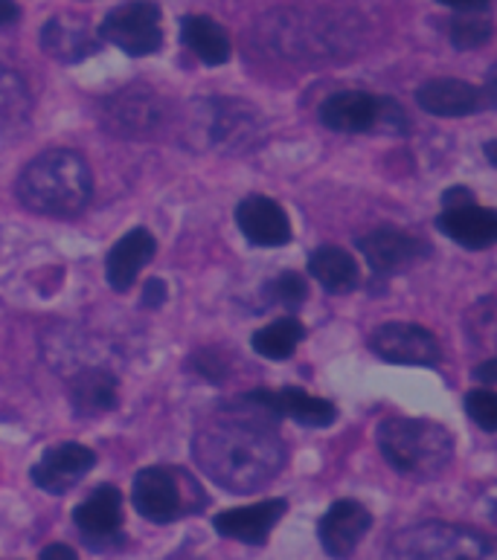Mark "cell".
Here are the masks:
<instances>
[{"instance_id": "cell-4", "label": "cell", "mask_w": 497, "mask_h": 560, "mask_svg": "<svg viewBox=\"0 0 497 560\" xmlns=\"http://www.w3.org/2000/svg\"><path fill=\"white\" fill-rule=\"evenodd\" d=\"M193 142L201 149L221 151V154H247L259 149L265 140V117L251 102L233 96H216L195 108V117L186 122Z\"/></svg>"}, {"instance_id": "cell-31", "label": "cell", "mask_w": 497, "mask_h": 560, "mask_svg": "<svg viewBox=\"0 0 497 560\" xmlns=\"http://www.w3.org/2000/svg\"><path fill=\"white\" fill-rule=\"evenodd\" d=\"M186 366L195 369V375L207 377L210 384H221V381L228 377V360H224L221 351H212V349L193 351V358H189Z\"/></svg>"}, {"instance_id": "cell-35", "label": "cell", "mask_w": 497, "mask_h": 560, "mask_svg": "<svg viewBox=\"0 0 497 560\" xmlns=\"http://www.w3.org/2000/svg\"><path fill=\"white\" fill-rule=\"evenodd\" d=\"M472 192L465 186H454V189H446L442 195V207H460V203H472Z\"/></svg>"}, {"instance_id": "cell-24", "label": "cell", "mask_w": 497, "mask_h": 560, "mask_svg": "<svg viewBox=\"0 0 497 560\" xmlns=\"http://www.w3.org/2000/svg\"><path fill=\"white\" fill-rule=\"evenodd\" d=\"M181 38L207 68H219L230 61V35L224 33V26L216 24L207 15H184L181 21Z\"/></svg>"}, {"instance_id": "cell-2", "label": "cell", "mask_w": 497, "mask_h": 560, "mask_svg": "<svg viewBox=\"0 0 497 560\" xmlns=\"http://www.w3.org/2000/svg\"><path fill=\"white\" fill-rule=\"evenodd\" d=\"M18 201L47 218H73L84 212L93 195L88 160L73 149H47L18 175Z\"/></svg>"}, {"instance_id": "cell-30", "label": "cell", "mask_w": 497, "mask_h": 560, "mask_svg": "<svg viewBox=\"0 0 497 560\" xmlns=\"http://www.w3.org/2000/svg\"><path fill=\"white\" fill-rule=\"evenodd\" d=\"M270 296L277 305L282 308H297V305H303L305 296H309V288H305L303 277H297V273H279L274 282H270Z\"/></svg>"}, {"instance_id": "cell-27", "label": "cell", "mask_w": 497, "mask_h": 560, "mask_svg": "<svg viewBox=\"0 0 497 560\" xmlns=\"http://www.w3.org/2000/svg\"><path fill=\"white\" fill-rule=\"evenodd\" d=\"M305 328L300 319L282 317L270 326L259 328L256 335L251 337V346L256 354L268 360H288L297 351V346L303 343Z\"/></svg>"}, {"instance_id": "cell-37", "label": "cell", "mask_w": 497, "mask_h": 560, "mask_svg": "<svg viewBox=\"0 0 497 560\" xmlns=\"http://www.w3.org/2000/svg\"><path fill=\"white\" fill-rule=\"evenodd\" d=\"M495 369H497L495 360H486L483 366L474 369V377H477L483 386H492V384H495Z\"/></svg>"}, {"instance_id": "cell-17", "label": "cell", "mask_w": 497, "mask_h": 560, "mask_svg": "<svg viewBox=\"0 0 497 560\" xmlns=\"http://www.w3.org/2000/svg\"><path fill=\"white\" fill-rule=\"evenodd\" d=\"M288 511L286 500H262L253 505H242V509L221 511L219 517L212 520V528L221 537L230 540H242L247 546L268 544V535L274 532L282 514Z\"/></svg>"}, {"instance_id": "cell-25", "label": "cell", "mask_w": 497, "mask_h": 560, "mask_svg": "<svg viewBox=\"0 0 497 560\" xmlns=\"http://www.w3.org/2000/svg\"><path fill=\"white\" fill-rule=\"evenodd\" d=\"M309 273L323 291L330 293H349L358 288L361 282V270H358V261L349 256L340 247H317V250L309 256Z\"/></svg>"}, {"instance_id": "cell-21", "label": "cell", "mask_w": 497, "mask_h": 560, "mask_svg": "<svg viewBox=\"0 0 497 560\" xmlns=\"http://www.w3.org/2000/svg\"><path fill=\"white\" fill-rule=\"evenodd\" d=\"M158 242L146 226H135L111 247L108 259H105V279L114 291H128L137 282L140 270L152 261Z\"/></svg>"}, {"instance_id": "cell-12", "label": "cell", "mask_w": 497, "mask_h": 560, "mask_svg": "<svg viewBox=\"0 0 497 560\" xmlns=\"http://www.w3.org/2000/svg\"><path fill=\"white\" fill-rule=\"evenodd\" d=\"M358 253L375 273H398V270L425 259L430 247L419 235L405 233L398 226H381V230H372L358 238Z\"/></svg>"}, {"instance_id": "cell-29", "label": "cell", "mask_w": 497, "mask_h": 560, "mask_svg": "<svg viewBox=\"0 0 497 560\" xmlns=\"http://www.w3.org/2000/svg\"><path fill=\"white\" fill-rule=\"evenodd\" d=\"M465 412L472 416L486 433L497 430V395L492 389H474L465 395Z\"/></svg>"}, {"instance_id": "cell-28", "label": "cell", "mask_w": 497, "mask_h": 560, "mask_svg": "<svg viewBox=\"0 0 497 560\" xmlns=\"http://www.w3.org/2000/svg\"><path fill=\"white\" fill-rule=\"evenodd\" d=\"M446 33L456 50H477L492 42L495 30H492L489 18H483L481 12H465V15H454L448 21Z\"/></svg>"}, {"instance_id": "cell-34", "label": "cell", "mask_w": 497, "mask_h": 560, "mask_svg": "<svg viewBox=\"0 0 497 560\" xmlns=\"http://www.w3.org/2000/svg\"><path fill=\"white\" fill-rule=\"evenodd\" d=\"M21 21V7L15 0H0V30H9Z\"/></svg>"}, {"instance_id": "cell-33", "label": "cell", "mask_w": 497, "mask_h": 560, "mask_svg": "<svg viewBox=\"0 0 497 560\" xmlns=\"http://www.w3.org/2000/svg\"><path fill=\"white\" fill-rule=\"evenodd\" d=\"M437 3L456 12H486L492 7V0H437Z\"/></svg>"}, {"instance_id": "cell-3", "label": "cell", "mask_w": 497, "mask_h": 560, "mask_svg": "<svg viewBox=\"0 0 497 560\" xmlns=\"http://www.w3.org/2000/svg\"><path fill=\"white\" fill-rule=\"evenodd\" d=\"M375 439L390 468L419 482L442 477L454 462V435L437 421L393 416L381 421Z\"/></svg>"}, {"instance_id": "cell-5", "label": "cell", "mask_w": 497, "mask_h": 560, "mask_svg": "<svg viewBox=\"0 0 497 560\" xmlns=\"http://www.w3.org/2000/svg\"><path fill=\"white\" fill-rule=\"evenodd\" d=\"M384 560H497L489 537L451 523H421L398 532Z\"/></svg>"}, {"instance_id": "cell-8", "label": "cell", "mask_w": 497, "mask_h": 560, "mask_svg": "<svg viewBox=\"0 0 497 560\" xmlns=\"http://www.w3.org/2000/svg\"><path fill=\"white\" fill-rule=\"evenodd\" d=\"M102 42L114 44L131 59L154 56L163 47V12L154 0H128L102 18Z\"/></svg>"}, {"instance_id": "cell-32", "label": "cell", "mask_w": 497, "mask_h": 560, "mask_svg": "<svg viewBox=\"0 0 497 560\" xmlns=\"http://www.w3.org/2000/svg\"><path fill=\"white\" fill-rule=\"evenodd\" d=\"M169 291H166V282L163 279H149L143 288V305L146 308H161L163 302H166Z\"/></svg>"}, {"instance_id": "cell-15", "label": "cell", "mask_w": 497, "mask_h": 560, "mask_svg": "<svg viewBox=\"0 0 497 560\" xmlns=\"http://www.w3.org/2000/svg\"><path fill=\"white\" fill-rule=\"evenodd\" d=\"M102 47L100 33L77 15H53L42 26V50L61 65H79V61L96 56Z\"/></svg>"}, {"instance_id": "cell-22", "label": "cell", "mask_w": 497, "mask_h": 560, "mask_svg": "<svg viewBox=\"0 0 497 560\" xmlns=\"http://www.w3.org/2000/svg\"><path fill=\"white\" fill-rule=\"evenodd\" d=\"M286 24H279L270 30V38L277 42L279 52H286L291 59H309V56H332L335 44L332 26H312L309 30V18L303 15H286Z\"/></svg>"}, {"instance_id": "cell-6", "label": "cell", "mask_w": 497, "mask_h": 560, "mask_svg": "<svg viewBox=\"0 0 497 560\" xmlns=\"http://www.w3.org/2000/svg\"><path fill=\"white\" fill-rule=\"evenodd\" d=\"M321 122L344 135H405L407 114L393 96L340 91L321 105Z\"/></svg>"}, {"instance_id": "cell-9", "label": "cell", "mask_w": 497, "mask_h": 560, "mask_svg": "<svg viewBox=\"0 0 497 560\" xmlns=\"http://www.w3.org/2000/svg\"><path fill=\"white\" fill-rule=\"evenodd\" d=\"M370 349L379 360L398 366H437L442 346L425 326L416 323H384L370 337Z\"/></svg>"}, {"instance_id": "cell-36", "label": "cell", "mask_w": 497, "mask_h": 560, "mask_svg": "<svg viewBox=\"0 0 497 560\" xmlns=\"http://www.w3.org/2000/svg\"><path fill=\"white\" fill-rule=\"evenodd\" d=\"M42 560H79L68 544H50L42 552Z\"/></svg>"}, {"instance_id": "cell-14", "label": "cell", "mask_w": 497, "mask_h": 560, "mask_svg": "<svg viewBox=\"0 0 497 560\" xmlns=\"http://www.w3.org/2000/svg\"><path fill=\"white\" fill-rule=\"evenodd\" d=\"M253 407L268 410L279 419H294L303 427H330L337 419V407L326 398L309 395L303 389H253L245 398Z\"/></svg>"}, {"instance_id": "cell-16", "label": "cell", "mask_w": 497, "mask_h": 560, "mask_svg": "<svg viewBox=\"0 0 497 560\" xmlns=\"http://www.w3.org/2000/svg\"><path fill=\"white\" fill-rule=\"evenodd\" d=\"M416 102L421 110L434 117H472L483 108H492L495 102L486 96V91L463 82V79H428L419 84Z\"/></svg>"}, {"instance_id": "cell-23", "label": "cell", "mask_w": 497, "mask_h": 560, "mask_svg": "<svg viewBox=\"0 0 497 560\" xmlns=\"http://www.w3.org/2000/svg\"><path fill=\"white\" fill-rule=\"evenodd\" d=\"M119 381L111 369H84L70 384V404L79 416H105L117 407Z\"/></svg>"}, {"instance_id": "cell-1", "label": "cell", "mask_w": 497, "mask_h": 560, "mask_svg": "<svg viewBox=\"0 0 497 560\" xmlns=\"http://www.w3.org/2000/svg\"><path fill=\"white\" fill-rule=\"evenodd\" d=\"M193 459L216 486L251 493L277 479L286 465V447L259 421L221 419L193 435Z\"/></svg>"}, {"instance_id": "cell-38", "label": "cell", "mask_w": 497, "mask_h": 560, "mask_svg": "<svg viewBox=\"0 0 497 560\" xmlns=\"http://www.w3.org/2000/svg\"><path fill=\"white\" fill-rule=\"evenodd\" d=\"M495 145H497L495 140L486 142V154H489V163H492V166H495V163H497V158H495Z\"/></svg>"}, {"instance_id": "cell-11", "label": "cell", "mask_w": 497, "mask_h": 560, "mask_svg": "<svg viewBox=\"0 0 497 560\" xmlns=\"http://www.w3.org/2000/svg\"><path fill=\"white\" fill-rule=\"evenodd\" d=\"M93 465H96V453L91 447L79 442H61L44 451L42 459L30 470V477L42 491L68 493L91 474Z\"/></svg>"}, {"instance_id": "cell-7", "label": "cell", "mask_w": 497, "mask_h": 560, "mask_svg": "<svg viewBox=\"0 0 497 560\" xmlns=\"http://www.w3.org/2000/svg\"><path fill=\"white\" fill-rule=\"evenodd\" d=\"M100 126L126 140H152L169 126V108L161 93L152 88L128 84L102 100Z\"/></svg>"}, {"instance_id": "cell-20", "label": "cell", "mask_w": 497, "mask_h": 560, "mask_svg": "<svg viewBox=\"0 0 497 560\" xmlns=\"http://www.w3.org/2000/svg\"><path fill=\"white\" fill-rule=\"evenodd\" d=\"M73 523L88 544H108L117 540L123 532V493L114 486H100L96 491L77 505Z\"/></svg>"}, {"instance_id": "cell-18", "label": "cell", "mask_w": 497, "mask_h": 560, "mask_svg": "<svg viewBox=\"0 0 497 560\" xmlns=\"http://www.w3.org/2000/svg\"><path fill=\"white\" fill-rule=\"evenodd\" d=\"M236 224L256 247H286L291 242V221L277 201L265 195H247L236 207Z\"/></svg>"}, {"instance_id": "cell-26", "label": "cell", "mask_w": 497, "mask_h": 560, "mask_svg": "<svg viewBox=\"0 0 497 560\" xmlns=\"http://www.w3.org/2000/svg\"><path fill=\"white\" fill-rule=\"evenodd\" d=\"M30 110H33L30 88L18 70L0 61V131L24 128L30 122Z\"/></svg>"}, {"instance_id": "cell-19", "label": "cell", "mask_w": 497, "mask_h": 560, "mask_svg": "<svg viewBox=\"0 0 497 560\" xmlns=\"http://www.w3.org/2000/svg\"><path fill=\"white\" fill-rule=\"evenodd\" d=\"M437 226L465 250H486L497 242V215L477 201L446 207L437 218Z\"/></svg>"}, {"instance_id": "cell-10", "label": "cell", "mask_w": 497, "mask_h": 560, "mask_svg": "<svg viewBox=\"0 0 497 560\" xmlns=\"http://www.w3.org/2000/svg\"><path fill=\"white\" fill-rule=\"evenodd\" d=\"M135 509L152 523H172L186 514V497L181 488V474L175 468L152 465L135 477L131 488Z\"/></svg>"}, {"instance_id": "cell-13", "label": "cell", "mask_w": 497, "mask_h": 560, "mask_svg": "<svg viewBox=\"0 0 497 560\" xmlns=\"http://www.w3.org/2000/svg\"><path fill=\"white\" fill-rule=\"evenodd\" d=\"M372 514L358 500H337L321 517L317 537L330 558L346 560L370 532Z\"/></svg>"}]
</instances>
